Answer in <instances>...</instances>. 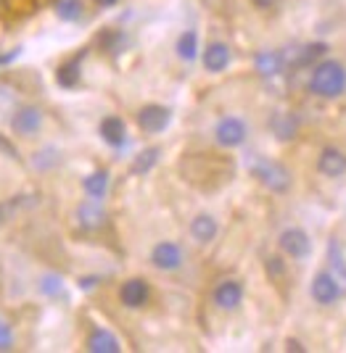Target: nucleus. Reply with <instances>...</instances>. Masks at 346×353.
<instances>
[{"mask_svg":"<svg viewBox=\"0 0 346 353\" xmlns=\"http://www.w3.org/2000/svg\"><path fill=\"white\" fill-rule=\"evenodd\" d=\"M309 90L320 95V98H338L346 90V69L338 61H323L317 63L312 79H309Z\"/></svg>","mask_w":346,"mask_h":353,"instance_id":"1","label":"nucleus"},{"mask_svg":"<svg viewBox=\"0 0 346 353\" xmlns=\"http://www.w3.org/2000/svg\"><path fill=\"white\" fill-rule=\"evenodd\" d=\"M249 172L272 192H286L291 188V174L286 166H280L278 161L262 159V156H251L249 159Z\"/></svg>","mask_w":346,"mask_h":353,"instance_id":"2","label":"nucleus"},{"mask_svg":"<svg viewBox=\"0 0 346 353\" xmlns=\"http://www.w3.org/2000/svg\"><path fill=\"white\" fill-rule=\"evenodd\" d=\"M312 298H315L320 306H333L341 295H344V290H341V285L333 280L331 272H320L315 280H312Z\"/></svg>","mask_w":346,"mask_h":353,"instance_id":"3","label":"nucleus"},{"mask_svg":"<svg viewBox=\"0 0 346 353\" xmlns=\"http://www.w3.org/2000/svg\"><path fill=\"white\" fill-rule=\"evenodd\" d=\"M214 137H217V143H220L222 148L241 145L243 140H246V124H243L241 119L227 117V119H222V121L217 124V130H214Z\"/></svg>","mask_w":346,"mask_h":353,"instance_id":"4","label":"nucleus"},{"mask_svg":"<svg viewBox=\"0 0 346 353\" xmlns=\"http://www.w3.org/2000/svg\"><path fill=\"white\" fill-rule=\"evenodd\" d=\"M137 124H140V130H146L151 134L162 132L169 124V108H164V105H146V108L137 111Z\"/></svg>","mask_w":346,"mask_h":353,"instance_id":"5","label":"nucleus"},{"mask_svg":"<svg viewBox=\"0 0 346 353\" xmlns=\"http://www.w3.org/2000/svg\"><path fill=\"white\" fill-rule=\"evenodd\" d=\"M280 248L291 259H307L309 250H312V243H309V235L304 230H286L280 235Z\"/></svg>","mask_w":346,"mask_h":353,"instance_id":"6","label":"nucleus"},{"mask_svg":"<svg viewBox=\"0 0 346 353\" xmlns=\"http://www.w3.org/2000/svg\"><path fill=\"white\" fill-rule=\"evenodd\" d=\"M241 301H243L241 282L225 280V282H220V285L214 288V303H217V306H220L222 311L238 309V306H241Z\"/></svg>","mask_w":346,"mask_h":353,"instance_id":"7","label":"nucleus"},{"mask_svg":"<svg viewBox=\"0 0 346 353\" xmlns=\"http://www.w3.org/2000/svg\"><path fill=\"white\" fill-rule=\"evenodd\" d=\"M151 261L156 269H164V272H175L182 264V250L175 243H159L156 248L151 250Z\"/></svg>","mask_w":346,"mask_h":353,"instance_id":"8","label":"nucleus"},{"mask_svg":"<svg viewBox=\"0 0 346 353\" xmlns=\"http://www.w3.org/2000/svg\"><path fill=\"white\" fill-rule=\"evenodd\" d=\"M148 295H151V290L143 280L124 282V285H122V290H119L122 303H124L127 309H140V306H146V303H148Z\"/></svg>","mask_w":346,"mask_h":353,"instance_id":"9","label":"nucleus"},{"mask_svg":"<svg viewBox=\"0 0 346 353\" xmlns=\"http://www.w3.org/2000/svg\"><path fill=\"white\" fill-rule=\"evenodd\" d=\"M317 169L325 176H341L346 174V156L338 148H325L317 159Z\"/></svg>","mask_w":346,"mask_h":353,"instance_id":"10","label":"nucleus"},{"mask_svg":"<svg viewBox=\"0 0 346 353\" xmlns=\"http://www.w3.org/2000/svg\"><path fill=\"white\" fill-rule=\"evenodd\" d=\"M11 124H14V130L21 134V137H30V134H35L37 130H40L43 117H40V111H37V108H19Z\"/></svg>","mask_w":346,"mask_h":353,"instance_id":"11","label":"nucleus"},{"mask_svg":"<svg viewBox=\"0 0 346 353\" xmlns=\"http://www.w3.org/2000/svg\"><path fill=\"white\" fill-rule=\"evenodd\" d=\"M101 137H104L111 148H122L127 143V127H124V121L117 117L104 119V121H101Z\"/></svg>","mask_w":346,"mask_h":353,"instance_id":"12","label":"nucleus"},{"mask_svg":"<svg viewBox=\"0 0 346 353\" xmlns=\"http://www.w3.org/2000/svg\"><path fill=\"white\" fill-rule=\"evenodd\" d=\"M227 63H230V48L225 43H211L204 50V66L209 72H222Z\"/></svg>","mask_w":346,"mask_h":353,"instance_id":"13","label":"nucleus"},{"mask_svg":"<svg viewBox=\"0 0 346 353\" xmlns=\"http://www.w3.org/2000/svg\"><path fill=\"white\" fill-rule=\"evenodd\" d=\"M328 264H331V272L333 280L341 285V290L346 293V261H344V253H341V245L336 243V240H331L328 243Z\"/></svg>","mask_w":346,"mask_h":353,"instance_id":"14","label":"nucleus"},{"mask_svg":"<svg viewBox=\"0 0 346 353\" xmlns=\"http://www.w3.org/2000/svg\"><path fill=\"white\" fill-rule=\"evenodd\" d=\"M256 72L262 77H275V74L283 72V63H286V56L283 53H272V50H265V53H256Z\"/></svg>","mask_w":346,"mask_h":353,"instance_id":"15","label":"nucleus"},{"mask_svg":"<svg viewBox=\"0 0 346 353\" xmlns=\"http://www.w3.org/2000/svg\"><path fill=\"white\" fill-rule=\"evenodd\" d=\"M88 351L93 353H119V340L106 330H95L88 338Z\"/></svg>","mask_w":346,"mask_h":353,"instance_id":"16","label":"nucleus"},{"mask_svg":"<svg viewBox=\"0 0 346 353\" xmlns=\"http://www.w3.org/2000/svg\"><path fill=\"white\" fill-rule=\"evenodd\" d=\"M191 235L198 243H211L214 235H217V221L211 219V216H206V214H201V216H196V219L191 221Z\"/></svg>","mask_w":346,"mask_h":353,"instance_id":"17","label":"nucleus"},{"mask_svg":"<svg viewBox=\"0 0 346 353\" xmlns=\"http://www.w3.org/2000/svg\"><path fill=\"white\" fill-rule=\"evenodd\" d=\"M272 132L278 134V140H294L296 137V130H299V124H296V119L291 117V114H275L270 121Z\"/></svg>","mask_w":346,"mask_h":353,"instance_id":"18","label":"nucleus"},{"mask_svg":"<svg viewBox=\"0 0 346 353\" xmlns=\"http://www.w3.org/2000/svg\"><path fill=\"white\" fill-rule=\"evenodd\" d=\"M325 53H328V45L325 43L304 45L301 50H296V59H291V63H294V66H312V63L323 59Z\"/></svg>","mask_w":346,"mask_h":353,"instance_id":"19","label":"nucleus"},{"mask_svg":"<svg viewBox=\"0 0 346 353\" xmlns=\"http://www.w3.org/2000/svg\"><path fill=\"white\" fill-rule=\"evenodd\" d=\"M106 219L104 208L95 203V198H93L90 203H85V206H79V221H82V227H88V230H95V227H101Z\"/></svg>","mask_w":346,"mask_h":353,"instance_id":"20","label":"nucleus"},{"mask_svg":"<svg viewBox=\"0 0 346 353\" xmlns=\"http://www.w3.org/2000/svg\"><path fill=\"white\" fill-rule=\"evenodd\" d=\"M198 53V34L196 32H182L177 40V56L182 61H193Z\"/></svg>","mask_w":346,"mask_h":353,"instance_id":"21","label":"nucleus"},{"mask_svg":"<svg viewBox=\"0 0 346 353\" xmlns=\"http://www.w3.org/2000/svg\"><path fill=\"white\" fill-rule=\"evenodd\" d=\"M56 14L64 21H77L82 19V0H56Z\"/></svg>","mask_w":346,"mask_h":353,"instance_id":"22","label":"nucleus"},{"mask_svg":"<svg viewBox=\"0 0 346 353\" xmlns=\"http://www.w3.org/2000/svg\"><path fill=\"white\" fill-rule=\"evenodd\" d=\"M106 188H108V174H106V172H95V174H90L85 179V192H88L90 198H95V201L104 198Z\"/></svg>","mask_w":346,"mask_h":353,"instance_id":"23","label":"nucleus"},{"mask_svg":"<svg viewBox=\"0 0 346 353\" xmlns=\"http://www.w3.org/2000/svg\"><path fill=\"white\" fill-rule=\"evenodd\" d=\"M56 77H59L61 88H75L77 82H79V63H77V61H69V63H64Z\"/></svg>","mask_w":346,"mask_h":353,"instance_id":"24","label":"nucleus"},{"mask_svg":"<svg viewBox=\"0 0 346 353\" xmlns=\"http://www.w3.org/2000/svg\"><path fill=\"white\" fill-rule=\"evenodd\" d=\"M156 159H159V148H148V150H143V153L135 159V163H133V172H135V174H146L151 166L156 163Z\"/></svg>","mask_w":346,"mask_h":353,"instance_id":"25","label":"nucleus"},{"mask_svg":"<svg viewBox=\"0 0 346 353\" xmlns=\"http://www.w3.org/2000/svg\"><path fill=\"white\" fill-rule=\"evenodd\" d=\"M14 345V335H11V327L0 319V351H8Z\"/></svg>","mask_w":346,"mask_h":353,"instance_id":"26","label":"nucleus"},{"mask_svg":"<svg viewBox=\"0 0 346 353\" xmlns=\"http://www.w3.org/2000/svg\"><path fill=\"white\" fill-rule=\"evenodd\" d=\"M43 290H46L48 295H59L61 293V280L59 277H46V280H43Z\"/></svg>","mask_w":346,"mask_h":353,"instance_id":"27","label":"nucleus"},{"mask_svg":"<svg viewBox=\"0 0 346 353\" xmlns=\"http://www.w3.org/2000/svg\"><path fill=\"white\" fill-rule=\"evenodd\" d=\"M267 272H270L272 277H280L286 269H283V261L278 259V256H272V259H267Z\"/></svg>","mask_w":346,"mask_h":353,"instance_id":"28","label":"nucleus"},{"mask_svg":"<svg viewBox=\"0 0 346 353\" xmlns=\"http://www.w3.org/2000/svg\"><path fill=\"white\" fill-rule=\"evenodd\" d=\"M0 148H3V150H6V153H8V156H14V159H16V148L11 145V143H6V140H3V137H0Z\"/></svg>","mask_w":346,"mask_h":353,"instance_id":"29","label":"nucleus"},{"mask_svg":"<svg viewBox=\"0 0 346 353\" xmlns=\"http://www.w3.org/2000/svg\"><path fill=\"white\" fill-rule=\"evenodd\" d=\"M288 351H304L296 340H288Z\"/></svg>","mask_w":346,"mask_h":353,"instance_id":"30","label":"nucleus"},{"mask_svg":"<svg viewBox=\"0 0 346 353\" xmlns=\"http://www.w3.org/2000/svg\"><path fill=\"white\" fill-rule=\"evenodd\" d=\"M256 6H259V8H270L272 3H275V0H254Z\"/></svg>","mask_w":346,"mask_h":353,"instance_id":"31","label":"nucleus"},{"mask_svg":"<svg viewBox=\"0 0 346 353\" xmlns=\"http://www.w3.org/2000/svg\"><path fill=\"white\" fill-rule=\"evenodd\" d=\"M98 6H104V8H108V6H117V0H95Z\"/></svg>","mask_w":346,"mask_h":353,"instance_id":"32","label":"nucleus"},{"mask_svg":"<svg viewBox=\"0 0 346 353\" xmlns=\"http://www.w3.org/2000/svg\"><path fill=\"white\" fill-rule=\"evenodd\" d=\"M6 219V211H3V206H0V221Z\"/></svg>","mask_w":346,"mask_h":353,"instance_id":"33","label":"nucleus"}]
</instances>
